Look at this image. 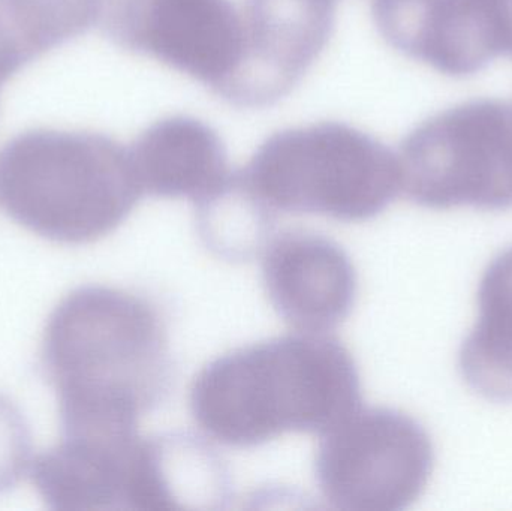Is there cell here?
<instances>
[{
  "label": "cell",
  "mask_w": 512,
  "mask_h": 511,
  "mask_svg": "<svg viewBox=\"0 0 512 511\" xmlns=\"http://www.w3.org/2000/svg\"><path fill=\"white\" fill-rule=\"evenodd\" d=\"M240 176L270 212L342 222L375 218L400 191L397 156L372 135L337 122L271 135Z\"/></svg>",
  "instance_id": "3957f363"
},
{
  "label": "cell",
  "mask_w": 512,
  "mask_h": 511,
  "mask_svg": "<svg viewBox=\"0 0 512 511\" xmlns=\"http://www.w3.org/2000/svg\"><path fill=\"white\" fill-rule=\"evenodd\" d=\"M490 48L512 59V0H472Z\"/></svg>",
  "instance_id": "2e32d148"
},
{
  "label": "cell",
  "mask_w": 512,
  "mask_h": 511,
  "mask_svg": "<svg viewBox=\"0 0 512 511\" xmlns=\"http://www.w3.org/2000/svg\"><path fill=\"white\" fill-rule=\"evenodd\" d=\"M262 252L265 293L289 326L298 332H327L351 314L357 272L333 240L294 231L271 240Z\"/></svg>",
  "instance_id": "9c48e42d"
},
{
  "label": "cell",
  "mask_w": 512,
  "mask_h": 511,
  "mask_svg": "<svg viewBox=\"0 0 512 511\" xmlns=\"http://www.w3.org/2000/svg\"><path fill=\"white\" fill-rule=\"evenodd\" d=\"M39 356L63 434L137 431L170 389L167 323L152 300L125 288L66 294L48 317Z\"/></svg>",
  "instance_id": "6da1fadb"
},
{
  "label": "cell",
  "mask_w": 512,
  "mask_h": 511,
  "mask_svg": "<svg viewBox=\"0 0 512 511\" xmlns=\"http://www.w3.org/2000/svg\"><path fill=\"white\" fill-rule=\"evenodd\" d=\"M348 348L325 332H298L240 347L198 372L189 407L204 434L255 447L286 434H324L360 407Z\"/></svg>",
  "instance_id": "7a4b0ae2"
},
{
  "label": "cell",
  "mask_w": 512,
  "mask_h": 511,
  "mask_svg": "<svg viewBox=\"0 0 512 511\" xmlns=\"http://www.w3.org/2000/svg\"><path fill=\"white\" fill-rule=\"evenodd\" d=\"M372 15L391 47L450 77L495 59L472 0H372Z\"/></svg>",
  "instance_id": "8fae6325"
},
{
  "label": "cell",
  "mask_w": 512,
  "mask_h": 511,
  "mask_svg": "<svg viewBox=\"0 0 512 511\" xmlns=\"http://www.w3.org/2000/svg\"><path fill=\"white\" fill-rule=\"evenodd\" d=\"M123 38L135 50L219 89L242 54L231 0H122Z\"/></svg>",
  "instance_id": "ba28073f"
},
{
  "label": "cell",
  "mask_w": 512,
  "mask_h": 511,
  "mask_svg": "<svg viewBox=\"0 0 512 511\" xmlns=\"http://www.w3.org/2000/svg\"><path fill=\"white\" fill-rule=\"evenodd\" d=\"M198 230L207 248L227 260H249L267 245L273 212L249 191L240 173L197 203Z\"/></svg>",
  "instance_id": "5bb4252c"
},
{
  "label": "cell",
  "mask_w": 512,
  "mask_h": 511,
  "mask_svg": "<svg viewBox=\"0 0 512 511\" xmlns=\"http://www.w3.org/2000/svg\"><path fill=\"white\" fill-rule=\"evenodd\" d=\"M32 440L21 411L0 395V492L14 488L32 467Z\"/></svg>",
  "instance_id": "9a60e30c"
},
{
  "label": "cell",
  "mask_w": 512,
  "mask_h": 511,
  "mask_svg": "<svg viewBox=\"0 0 512 511\" xmlns=\"http://www.w3.org/2000/svg\"><path fill=\"white\" fill-rule=\"evenodd\" d=\"M459 368L478 395L512 402V246L481 278L478 317L460 348Z\"/></svg>",
  "instance_id": "4fadbf2b"
},
{
  "label": "cell",
  "mask_w": 512,
  "mask_h": 511,
  "mask_svg": "<svg viewBox=\"0 0 512 511\" xmlns=\"http://www.w3.org/2000/svg\"><path fill=\"white\" fill-rule=\"evenodd\" d=\"M242 54L216 90L237 107L261 108L288 95L330 41L336 0H246Z\"/></svg>",
  "instance_id": "52a82bcc"
},
{
  "label": "cell",
  "mask_w": 512,
  "mask_h": 511,
  "mask_svg": "<svg viewBox=\"0 0 512 511\" xmlns=\"http://www.w3.org/2000/svg\"><path fill=\"white\" fill-rule=\"evenodd\" d=\"M143 189L135 167L102 149L65 180L14 177L3 183L6 212L30 233L62 245L99 242L128 218Z\"/></svg>",
  "instance_id": "8992f818"
},
{
  "label": "cell",
  "mask_w": 512,
  "mask_h": 511,
  "mask_svg": "<svg viewBox=\"0 0 512 511\" xmlns=\"http://www.w3.org/2000/svg\"><path fill=\"white\" fill-rule=\"evenodd\" d=\"M400 191L427 209L512 207V107L462 102L424 120L400 147Z\"/></svg>",
  "instance_id": "277c9868"
},
{
  "label": "cell",
  "mask_w": 512,
  "mask_h": 511,
  "mask_svg": "<svg viewBox=\"0 0 512 511\" xmlns=\"http://www.w3.org/2000/svg\"><path fill=\"white\" fill-rule=\"evenodd\" d=\"M146 438L65 434L32 462V482L50 509L137 510Z\"/></svg>",
  "instance_id": "30bf717a"
},
{
  "label": "cell",
  "mask_w": 512,
  "mask_h": 511,
  "mask_svg": "<svg viewBox=\"0 0 512 511\" xmlns=\"http://www.w3.org/2000/svg\"><path fill=\"white\" fill-rule=\"evenodd\" d=\"M423 426L390 408L352 411L322 434L315 471L333 509L397 511L418 500L433 471Z\"/></svg>",
  "instance_id": "5b68a950"
},
{
  "label": "cell",
  "mask_w": 512,
  "mask_h": 511,
  "mask_svg": "<svg viewBox=\"0 0 512 511\" xmlns=\"http://www.w3.org/2000/svg\"><path fill=\"white\" fill-rule=\"evenodd\" d=\"M134 167L149 194L195 203L215 194L231 176L221 138L191 116L165 117L150 126L138 141Z\"/></svg>",
  "instance_id": "7c38bea8"
}]
</instances>
